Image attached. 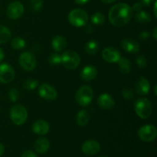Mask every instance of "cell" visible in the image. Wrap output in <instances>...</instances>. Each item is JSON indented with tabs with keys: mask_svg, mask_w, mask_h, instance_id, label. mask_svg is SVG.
<instances>
[{
	"mask_svg": "<svg viewBox=\"0 0 157 157\" xmlns=\"http://www.w3.org/2000/svg\"><path fill=\"white\" fill-rule=\"evenodd\" d=\"M133 12L132 7L127 3H117L110 9L109 21L115 27H122L130 21L133 17Z\"/></svg>",
	"mask_w": 157,
	"mask_h": 157,
	"instance_id": "1",
	"label": "cell"
},
{
	"mask_svg": "<svg viewBox=\"0 0 157 157\" xmlns=\"http://www.w3.org/2000/svg\"><path fill=\"white\" fill-rule=\"evenodd\" d=\"M134 110L139 117L147 119L153 113V104L147 98H140L135 101Z\"/></svg>",
	"mask_w": 157,
	"mask_h": 157,
	"instance_id": "2",
	"label": "cell"
},
{
	"mask_svg": "<svg viewBox=\"0 0 157 157\" xmlns=\"http://www.w3.org/2000/svg\"><path fill=\"white\" fill-rule=\"evenodd\" d=\"M81 63L79 55L75 51L67 50L61 55V64L64 67L71 70L76 69Z\"/></svg>",
	"mask_w": 157,
	"mask_h": 157,
	"instance_id": "3",
	"label": "cell"
},
{
	"mask_svg": "<svg viewBox=\"0 0 157 157\" xmlns=\"http://www.w3.org/2000/svg\"><path fill=\"white\" fill-rule=\"evenodd\" d=\"M94 92L90 86L84 85L80 87L76 92L75 99L77 103L82 107L89 105L93 101Z\"/></svg>",
	"mask_w": 157,
	"mask_h": 157,
	"instance_id": "4",
	"label": "cell"
},
{
	"mask_svg": "<svg viewBox=\"0 0 157 157\" xmlns=\"http://www.w3.org/2000/svg\"><path fill=\"white\" fill-rule=\"evenodd\" d=\"M68 21L75 27H83L88 21V15L83 9H75L69 12Z\"/></svg>",
	"mask_w": 157,
	"mask_h": 157,
	"instance_id": "5",
	"label": "cell"
},
{
	"mask_svg": "<svg viewBox=\"0 0 157 157\" xmlns=\"http://www.w3.org/2000/svg\"><path fill=\"white\" fill-rule=\"evenodd\" d=\"M10 118L15 125H22L28 119V111L21 104L14 105L10 110Z\"/></svg>",
	"mask_w": 157,
	"mask_h": 157,
	"instance_id": "6",
	"label": "cell"
},
{
	"mask_svg": "<svg viewBox=\"0 0 157 157\" xmlns=\"http://www.w3.org/2000/svg\"><path fill=\"white\" fill-rule=\"evenodd\" d=\"M138 136L144 142H152L157 136V130L155 126L151 124L144 125L138 130Z\"/></svg>",
	"mask_w": 157,
	"mask_h": 157,
	"instance_id": "7",
	"label": "cell"
},
{
	"mask_svg": "<svg viewBox=\"0 0 157 157\" xmlns=\"http://www.w3.org/2000/svg\"><path fill=\"white\" fill-rule=\"evenodd\" d=\"M20 66L26 71H32L36 67V59L35 55L29 52H25L18 58Z\"/></svg>",
	"mask_w": 157,
	"mask_h": 157,
	"instance_id": "8",
	"label": "cell"
},
{
	"mask_svg": "<svg viewBox=\"0 0 157 157\" xmlns=\"http://www.w3.org/2000/svg\"><path fill=\"white\" fill-rule=\"evenodd\" d=\"M15 73L10 64L3 63L0 64V82L9 84L15 79Z\"/></svg>",
	"mask_w": 157,
	"mask_h": 157,
	"instance_id": "9",
	"label": "cell"
},
{
	"mask_svg": "<svg viewBox=\"0 0 157 157\" xmlns=\"http://www.w3.org/2000/svg\"><path fill=\"white\" fill-rule=\"evenodd\" d=\"M38 94L43 99L48 100V101H54L58 97V92L56 89L52 85L47 83H43L38 88Z\"/></svg>",
	"mask_w": 157,
	"mask_h": 157,
	"instance_id": "10",
	"label": "cell"
},
{
	"mask_svg": "<svg viewBox=\"0 0 157 157\" xmlns=\"http://www.w3.org/2000/svg\"><path fill=\"white\" fill-rule=\"evenodd\" d=\"M24 6L19 2H13L10 3L6 9V14L11 19H18L24 13Z\"/></svg>",
	"mask_w": 157,
	"mask_h": 157,
	"instance_id": "11",
	"label": "cell"
},
{
	"mask_svg": "<svg viewBox=\"0 0 157 157\" xmlns=\"http://www.w3.org/2000/svg\"><path fill=\"white\" fill-rule=\"evenodd\" d=\"M121 55L117 49L113 47H107L103 50L102 58L105 61L109 63L117 62Z\"/></svg>",
	"mask_w": 157,
	"mask_h": 157,
	"instance_id": "12",
	"label": "cell"
},
{
	"mask_svg": "<svg viewBox=\"0 0 157 157\" xmlns=\"http://www.w3.org/2000/svg\"><path fill=\"white\" fill-rule=\"evenodd\" d=\"M101 150V145L96 140H89L85 141L82 145V151L87 156H94L99 153Z\"/></svg>",
	"mask_w": 157,
	"mask_h": 157,
	"instance_id": "13",
	"label": "cell"
},
{
	"mask_svg": "<svg viewBox=\"0 0 157 157\" xmlns=\"http://www.w3.org/2000/svg\"><path fill=\"white\" fill-rule=\"evenodd\" d=\"M121 47L125 52L130 54H136L140 51V44L135 39L130 38H124L121 41Z\"/></svg>",
	"mask_w": 157,
	"mask_h": 157,
	"instance_id": "14",
	"label": "cell"
},
{
	"mask_svg": "<svg viewBox=\"0 0 157 157\" xmlns=\"http://www.w3.org/2000/svg\"><path fill=\"white\" fill-rule=\"evenodd\" d=\"M98 104L101 108L104 110H110L115 105V101L113 97L107 93L102 94L98 99Z\"/></svg>",
	"mask_w": 157,
	"mask_h": 157,
	"instance_id": "15",
	"label": "cell"
},
{
	"mask_svg": "<svg viewBox=\"0 0 157 157\" xmlns=\"http://www.w3.org/2000/svg\"><path fill=\"white\" fill-rule=\"evenodd\" d=\"M150 84L148 80L144 77H141L136 81L135 84V90L140 96H145L149 93Z\"/></svg>",
	"mask_w": 157,
	"mask_h": 157,
	"instance_id": "16",
	"label": "cell"
},
{
	"mask_svg": "<svg viewBox=\"0 0 157 157\" xmlns=\"http://www.w3.org/2000/svg\"><path fill=\"white\" fill-rule=\"evenodd\" d=\"M50 126L47 121L44 120H38L32 124V131L37 135H45L48 133Z\"/></svg>",
	"mask_w": 157,
	"mask_h": 157,
	"instance_id": "17",
	"label": "cell"
},
{
	"mask_svg": "<svg viewBox=\"0 0 157 157\" xmlns=\"http://www.w3.org/2000/svg\"><path fill=\"white\" fill-rule=\"evenodd\" d=\"M98 76V69L94 65H87L82 69L81 77L84 81H90Z\"/></svg>",
	"mask_w": 157,
	"mask_h": 157,
	"instance_id": "18",
	"label": "cell"
},
{
	"mask_svg": "<svg viewBox=\"0 0 157 157\" xmlns=\"http://www.w3.org/2000/svg\"><path fill=\"white\" fill-rule=\"evenodd\" d=\"M67 46V41L65 38L61 35H56L52 41V47L56 52H60L64 50Z\"/></svg>",
	"mask_w": 157,
	"mask_h": 157,
	"instance_id": "19",
	"label": "cell"
},
{
	"mask_svg": "<svg viewBox=\"0 0 157 157\" xmlns=\"http://www.w3.org/2000/svg\"><path fill=\"white\" fill-rule=\"evenodd\" d=\"M34 147L36 152L39 153H44L49 150L50 143L48 140L44 137H41L37 140L34 144Z\"/></svg>",
	"mask_w": 157,
	"mask_h": 157,
	"instance_id": "20",
	"label": "cell"
},
{
	"mask_svg": "<svg viewBox=\"0 0 157 157\" xmlns=\"http://www.w3.org/2000/svg\"><path fill=\"white\" fill-rule=\"evenodd\" d=\"M76 121L78 126L81 127H85L90 121V114L86 110H80L77 114Z\"/></svg>",
	"mask_w": 157,
	"mask_h": 157,
	"instance_id": "21",
	"label": "cell"
},
{
	"mask_svg": "<svg viewBox=\"0 0 157 157\" xmlns=\"http://www.w3.org/2000/svg\"><path fill=\"white\" fill-rule=\"evenodd\" d=\"M117 63L118 66H119V69L123 74L127 75V74L130 73L132 69V64L131 62L127 58L121 57V58L117 61Z\"/></svg>",
	"mask_w": 157,
	"mask_h": 157,
	"instance_id": "22",
	"label": "cell"
},
{
	"mask_svg": "<svg viewBox=\"0 0 157 157\" xmlns=\"http://www.w3.org/2000/svg\"><path fill=\"white\" fill-rule=\"evenodd\" d=\"M12 32L9 28L4 25H0V44H5L10 40Z\"/></svg>",
	"mask_w": 157,
	"mask_h": 157,
	"instance_id": "23",
	"label": "cell"
},
{
	"mask_svg": "<svg viewBox=\"0 0 157 157\" xmlns=\"http://www.w3.org/2000/svg\"><path fill=\"white\" fill-rule=\"evenodd\" d=\"M99 50V44L95 40H90L86 44L85 51L87 54L90 55H96Z\"/></svg>",
	"mask_w": 157,
	"mask_h": 157,
	"instance_id": "24",
	"label": "cell"
},
{
	"mask_svg": "<svg viewBox=\"0 0 157 157\" xmlns=\"http://www.w3.org/2000/svg\"><path fill=\"white\" fill-rule=\"evenodd\" d=\"M135 19L141 24H147L151 21V17L148 12L141 10L136 12V15H135Z\"/></svg>",
	"mask_w": 157,
	"mask_h": 157,
	"instance_id": "25",
	"label": "cell"
},
{
	"mask_svg": "<svg viewBox=\"0 0 157 157\" xmlns=\"http://www.w3.org/2000/svg\"><path fill=\"white\" fill-rule=\"evenodd\" d=\"M25 41L20 37H15L11 41V46L15 50H21V49L25 48Z\"/></svg>",
	"mask_w": 157,
	"mask_h": 157,
	"instance_id": "26",
	"label": "cell"
},
{
	"mask_svg": "<svg viewBox=\"0 0 157 157\" xmlns=\"http://www.w3.org/2000/svg\"><path fill=\"white\" fill-rule=\"evenodd\" d=\"M90 21L96 25H101L104 24L105 21V16L102 12H97L90 17Z\"/></svg>",
	"mask_w": 157,
	"mask_h": 157,
	"instance_id": "27",
	"label": "cell"
},
{
	"mask_svg": "<svg viewBox=\"0 0 157 157\" xmlns=\"http://www.w3.org/2000/svg\"><path fill=\"white\" fill-rule=\"evenodd\" d=\"M48 62L52 66H57L61 64V55L58 52L52 53L48 57Z\"/></svg>",
	"mask_w": 157,
	"mask_h": 157,
	"instance_id": "28",
	"label": "cell"
},
{
	"mask_svg": "<svg viewBox=\"0 0 157 157\" xmlns=\"http://www.w3.org/2000/svg\"><path fill=\"white\" fill-rule=\"evenodd\" d=\"M38 85V82L35 79H28L23 83V87L25 89L29 90H32L36 88Z\"/></svg>",
	"mask_w": 157,
	"mask_h": 157,
	"instance_id": "29",
	"label": "cell"
},
{
	"mask_svg": "<svg viewBox=\"0 0 157 157\" xmlns=\"http://www.w3.org/2000/svg\"><path fill=\"white\" fill-rule=\"evenodd\" d=\"M121 93H122V95L124 99L127 100V101H130V100L133 99L134 98V90L132 88H130V87H124L122 89Z\"/></svg>",
	"mask_w": 157,
	"mask_h": 157,
	"instance_id": "30",
	"label": "cell"
},
{
	"mask_svg": "<svg viewBox=\"0 0 157 157\" xmlns=\"http://www.w3.org/2000/svg\"><path fill=\"white\" fill-rule=\"evenodd\" d=\"M30 8L33 12H38L41 9L43 6L42 0H30Z\"/></svg>",
	"mask_w": 157,
	"mask_h": 157,
	"instance_id": "31",
	"label": "cell"
},
{
	"mask_svg": "<svg viewBox=\"0 0 157 157\" xmlns=\"http://www.w3.org/2000/svg\"><path fill=\"white\" fill-rule=\"evenodd\" d=\"M136 63L140 68H145L147 65V60L145 56L142 55H139L136 57Z\"/></svg>",
	"mask_w": 157,
	"mask_h": 157,
	"instance_id": "32",
	"label": "cell"
},
{
	"mask_svg": "<svg viewBox=\"0 0 157 157\" xmlns=\"http://www.w3.org/2000/svg\"><path fill=\"white\" fill-rule=\"evenodd\" d=\"M20 96L19 91L16 88H12L9 92V98L12 102H15L18 100Z\"/></svg>",
	"mask_w": 157,
	"mask_h": 157,
	"instance_id": "33",
	"label": "cell"
},
{
	"mask_svg": "<svg viewBox=\"0 0 157 157\" xmlns=\"http://www.w3.org/2000/svg\"><path fill=\"white\" fill-rule=\"evenodd\" d=\"M21 157H38V156L36 155V153H35V152L32 151V150H26L22 153Z\"/></svg>",
	"mask_w": 157,
	"mask_h": 157,
	"instance_id": "34",
	"label": "cell"
},
{
	"mask_svg": "<svg viewBox=\"0 0 157 157\" xmlns=\"http://www.w3.org/2000/svg\"><path fill=\"white\" fill-rule=\"evenodd\" d=\"M150 36V34L148 32H142L140 34V38L142 41H146V40L148 39Z\"/></svg>",
	"mask_w": 157,
	"mask_h": 157,
	"instance_id": "35",
	"label": "cell"
},
{
	"mask_svg": "<svg viewBox=\"0 0 157 157\" xmlns=\"http://www.w3.org/2000/svg\"><path fill=\"white\" fill-rule=\"evenodd\" d=\"M142 9H143V5L141 4L140 2L134 3V5L133 6V8H132V9H133V11H135V12H136L141 11V10H142Z\"/></svg>",
	"mask_w": 157,
	"mask_h": 157,
	"instance_id": "36",
	"label": "cell"
},
{
	"mask_svg": "<svg viewBox=\"0 0 157 157\" xmlns=\"http://www.w3.org/2000/svg\"><path fill=\"white\" fill-rule=\"evenodd\" d=\"M155 2V0H140V2L143 5V6H150L153 2Z\"/></svg>",
	"mask_w": 157,
	"mask_h": 157,
	"instance_id": "37",
	"label": "cell"
},
{
	"mask_svg": "<svg viewBox=\"0 0 157 157\" xmlns=\"http://www.w3.org/2000/svg\"><path fill=\"white\" fill-rule=\"evenodd\" d=\"M75 2L78 5H80V6H83V5H85L86 3L88 2L90 0H75Z\"/></svg>",
	"mask_w": 157,
	"mask_h": 157,
	"instance_id": "38",
	"label": "cell"
},
{
	"mask_svg": "<svg viewBox=\"0 0 157 157\" xmlns=\"http://www.w3.org/2000/svg\"><path fill=\"white\" fill-rule=\"evenodd\" d=\"M4 58H5V53L4 52H3L2 49L0 48V62L4 59Z\"/></svg>",
	"mask_w": 157,
	"mask_h": 157,
	"instance_id": "39",
	"label": "cell"
},
{
	"mask_svg": "<svg viewBox=\"0 0 157 157\" xmlns=\"http://www.w3.org/2000/svg\"><path fill=\"white\" fill-rule=\"evenodd\" d=\"M4 151H5V147L4 146L2 145V144L0 143V156H2V154L4 153Z\"/></svg>",
	"mask_w": 157,
	"mask_h": 157,
	"instance_id": "40",
	"label": "cell"
},
{
	"mask_svg": "<svg viewBox=\"0 0 157 157\" xmlns=\"http://www.w3.org/2000/svg\"><path fill=\"white\" fill-rule=\"evenodd\" d=\"M116 0H101L102 2H104V4H111L113 2H115Z\"/></svg>",
	"mask_w": 157,
	"mask_h": 157,
	"instance_id": "41",
	"label": "cell"
},
{
	"mask_svg": "<svg viewBox=\"0 0 157 157\" xmlns=\"http://www.w3.org/2000/svg\"><path fill=\"white\" fill-rule=\"evenodd\" d=\"M153 38H154L155 40L157 39V28L156 27H155L154 29H153Z\"/></svg>",
	"mask_w": 157,
	"mask_h": 157,
	"instance_id": "42",
	"label": "cell"
},
{
	"mask_svg": "<svg viewBox=\"0 0 157 157\" xmlns=\"http://www.w3.org/2000/svg\"><path fill=\"white\" fill-rule=\"evenodd\" d=\"M156 1L154 2V8H153V12H154V15L156 18H157V14H156Z\"/></svg>",
	"mask_w": 157,
	"mask_h": 157,
	"instance_id": "43",
	"label": "cell"
},
{
	"mask_svg": "<svg viewBox=\"0 0 157 157\" xmlns=\"http://www.w3.org/2000/svg\"><path fill=\"white\" fill-rule=\"evenodd\" d=\"M154 92H155V94L156 95V85L155 86V87H154Z\"/></svg>",
	"mask_w": 157,
	"mask_h": 157,
	"instance_id": "44",
	"label": "cell"
},
{
	"mask_svg": "<svg viewBox=\"0 0 157 157\" xmlns=\"http://www.w3.org/2000/svg\"><path fill=\"white\" fill-rule=\"evenodd\" d=\"M101 157H107V156H101Z\"/></svg>",
	"mask_w": 157,
	"mask_h": 157,
	"instance_id": "45",
	"label": "cell"
}]
</instances>
